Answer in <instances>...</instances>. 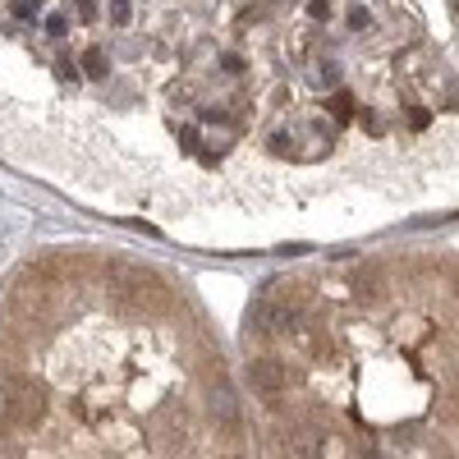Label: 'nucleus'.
I'll use <instances>...</instances> for the list:
<instances>
[{"label":"nucleus","instance_id":"nucleus-8","mask_svg":"<svg viewBox=\"0 0 459 459\" xmlns=\"http://www.w3.org/2000/svg\"><path fill=\"white\" fill-rule=\"evenodd\" d=\"M308 19H331V5H326V0H308Z\"/></svg>","mask_w":459,"mask_h":459},{"label":"nucleus","instance_id":"nucleus-9","mask_svg":"<svg viewBox=\"0 0 459 459\" xmlns=\"http://www.w3.org/2000/svg\"><path fill=\"white\" fill-rule=\"evenodd\" d=\"M349 110H354V97H349V92H340V97H336V120H349Z\"/></svg>","mask_w":459,"mask_h":459},{"label":"nucleus","instance_id":"nucleus-14","mask_svg":"<svg viewBox=\"0 0 459 459\" xmlns=\"http://www.w3.org/2000/svg\"><path fill=\"white\" fill-rule=\"evenodd\" d=\"M271 147H276L280 156H289V138H285V133H276V138H271Z\"/></svg>","mask_w":459,"mask_h":459},{"label":"nucleus","instance_id":"nucleus-5","mask_svg":"<svg viewBox=\"0 0 459 459\" xmlns=\"http://www.w3.org/2000/svg\"><path fill=\"white\" fill-rule=\"evenodd\" d=\"M83 74L106 78V51H101V46H88V51H83Z\"/></svg>","mask_w":459,"mask_h":459},{"label":"nucleus","instance_id":"nucleus-3","mask_svg":"<svg viewBox=\"0 0 459 459\" xmlns=\"http://www.w3.org/2000/svg\"><path fill=\"white\" fill-rule=\"evenodd\" d=\"M289 377H294V372L285 368V363H276V359H253V363H248V382H253V391L280 395L285 386H289Z\"/></svg>","mask_w":459,"mask_h":459},{"label":"nucleus","instance_id":"nucleus-1","mask_svg":"<svg viewBox=\"0 0 459 459\" xmlns=\"http://www.w3.org/2000/svg\"><path fill=\"white\" fill-rule=\"evenodd\" d=\"M106 280L115 294L124 299H142V294H161V280H156L147 266H133V262H110L106 266Z\"/></svg>","mask_w":459,"mask_h":459},{"label":"nucleus","instance_id":"nucleus-10","mask_svg":"<svg viewBox=\"0 0 459 459\" xmlns=\"http://www.w3.org/2000/svg\"><path fill=\"white\" fill-rule=\"evenodd\" d=\"M78 19H83V23L97 19V0H78Z\"/></svg>","mask_w":459,"mask_h":459},{"label":"nucleus","instance_id":"nucleus-12","mask_svg":"<svg viewBox=\"0 0 459 459\" xmlns=\"http://www.w3.org/2000/svg\"><path fill=\"white\" fill-rule=\"evenodd\" d=\"M349 28H368V10H349Z\"/></svg>","mask_w":459,"mask_h":459},{"label":"nucleus","instance_id":"nucleus-11","mask_svg":"<svg viewBox=\"0 0 459 459\" xmlns=\"http://www.w3.org/2000/svg\"><path fill=\"white\" fill-rule=\"evenodd\" d=\"M110 14H115V23H129V0H115V10H110Z\"/></svg>","mask_w":459,"mask_h":459},{"label":"nucleus","instance_id":"nucleus-4","mask_svg":"<svg viewBox=\"0 0 459 459\" xmlns=\"http://www.w3.org/2000/svg\"><path fill=\"white\" fill-rule=\"evenodd\" d=\"M207 405H211V414H216L220 423H234V414H239V405H234V391H230V386H211V391H207Z\"/></svg>","mask_w":459,"mask_h":459},{"label":"nucleus","instance_id":"nucleus-6","mask_svg":"<svg viewBox=\"0 0 459 459\" xmlns=\"http://www.w3.org/2000/svg\"><path fill=\"white\" fill-rule=\"evenodd\" d=\"M42 0H14V19H37Z\"/></svg>","mask_w":459,"mask_h":459},{"label":"nucleus","instance_id":"nucleus-2","mask_svg":"<svg viewBox=\"0 0 459 459\" xmlns=\"http://www.w3.org/2000/svg\"><path fill=\"white\" fill-rule=\"evenodd\" d=\"M248 326L257 336H285V331H294V308L280 299H257L248 313Z\"/></svg>","mask_w":459,"mask_h":459},{"label":"nucleus","instance_id":"nucleus-7","mask_svg":"<svg viewBox=\"0 0 459 459\" xmlns=\"http://www.w3.org/2000/svg\"><path fill=\"white\" fill-rule=\"evenodd\" d=\"M46 33H51V37H65L69 33V19H65V14H51V19H46Z\"/></svg>","mask_w":459,"mask_h":459},{"label":"nucleus","instance_id":"nucleus-13","mask_svg":"<svg viewBox=\"0 0 459 459\" xmlns=\"http://www.w3.org/2000/svg\"><path fill=\"white\" fill-rule=\"evenodd\" d=\"M179 142H184V152H193V147H197V129H184V133H179Z\"/></svg>","mask_w":459,"mask_h":459}]
</instances>
